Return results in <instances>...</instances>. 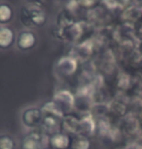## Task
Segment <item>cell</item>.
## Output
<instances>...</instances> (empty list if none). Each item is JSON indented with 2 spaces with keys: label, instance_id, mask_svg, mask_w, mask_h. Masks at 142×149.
<instances>
[{
  "label": "cell",
  "instance_id": "9c48e42d",
  "mask_svg": "<svg viewBox=\"0 0 142 149\" xmlns=\"http://www.w3.org/2000/svg\"><path fill=\"white\" fill-rule=\"evenodd\" d=\"M41 110H42L44 115L55 117L60 120H62L65 115L64 113H63V111L62 110V109L58 107L54 102H49L45 103V104L41 107Z\"/></svg>",
  "mask_w": 142,
  "mask_h": 149
},
{
  "label": "cell",
  "instance_id": "8992f818",
  "mask_svg": "<svg viewBox=\"0 0 142 149\" xmlns=\"http://www.w3.org/2000/svg\"><path fill=\"white\" fill-rule=\"evenodd\" d=\"M79 123L80 120L73 115H64V117L62 119L60 128L66 134H77L79 133Z\"/></svg>",
  "mask_w": 142,
  "mask_h": 149
},
{
  "label": "cell",
  "instance_id": "7a4b0ae2",
  "mask_svg": "<svg viewBox=\"0 0 142 149\" xmlns=\"http://www.w3.org/2000/svg\"><path fill=\"white\" fill-rule=\"evenodd\" d=\"M44 114L41 108L28 107L23 112L21 115V122L26 128L36 129L40 127L41 122L43 120Z\"/></svg>",
  "mask_w": 142,
  "mask_h": 149
},
{
  "label": "cell",
  "instance_id": "5b68a950",
  "mask_svg": "<svg viewBox=\"0 0 142 149\" xmlns=\"http://www.w3.org/2000/svg\"><path fill=\"white\" fill-rule=\"evenodd\" d=\"M60 119L53 116H48V115H44L43 120L41 122L40 129L41 133L45 134L46 136H53V134L60 133V131L62 130L60 128Z\"/></svg>",
  "mask_w": 142,
  "mask_h": 149
},
{
  "label": "cell",
  "instance_id": "ba28073f",
  "mask_svg": "<svg viewBox=\"0 0 142 149\" xmlns=\"http://www.w3.org/2000/svg\"><path fill=\"white\" fill-rule=\"evenodd\" d=\"M15 43V33L10 27H0V49L6 50L12 47Z\"/></svg>",
  "mask_w": 142,
  "mask_h": 149
},
{
  "label": "cell",
  "instance_id": "3957f363",
  "mask_svg": "<svg viewBox=\"0 0 142 149\" xmlns=\"http://www.w3.org/2000/svg\"><path fill=\"white\" fill-rule=\"evenodd\" d=\"M37 43V37L30 30H23L16 38V45L21 51H29L33 49Z\"/></svg>",
  "mask_w": 142,
  "mask_h": 149
},
{
  "label": "cell",
  "instance_id": "7c38bea8",
  "mask_svg": "<svg viewBox=\"0 0 142 149\" xmlns=\"http://www.w3.org/2000/svg\"><path fill=\"white\" fill-rule=\"evenodd\" d=\"M14 16V11L12 7L8 4H0V24L5 26L12 21Z\"/></svg>",
  "mask_w": 142,
  "mask_h": 149
},
{
  "label": "cell",
  "instance_id": "52a82bcc",
  "mask_svg": "<svg viewBox=\"0 0 142 149\" xmlns=\"http://www.w3.org/2000/svg\"><path fill=\"white\" fill-rule=\"evenodd\" d=\"M49 143L53 149H67L70 146L71 139L66 134L60 132L50 136Z\"/></svg>",
  "mask_w": 142,
  "mask_h": 149
},
{
  "label": "cell",
  "instance_id": "5bb4252c",
  "mask_svg": "<svg viewBox=\"0 0 142 149\" xmlns=\"http://www.w3.org/2000/svg\"><path fill=\"white\" fill-rule=\"evenodd\" d=\"M26 1L30 2V3H39V2H41L42 0H26Z\"/></svg>",
  "mask_w": 142,
  "mask_h": 149
},
{
  "label": "cell",
  "instance_id": "4fadbf2b",
  "mask_svg": "<svg viewBox=\"0 0 142 149\" xmlns=\"http://www.w3.org/2000/svg\"><path fill=\"white\" fill-rule=\"evenodd\" d=\"M16 143L12 136L8 134L0 136V149H15Z\"/></svg>",
  "mask_w": 142,
  "mask_h": 149
},
{
  "label": "cell",
  "instance_id": "277c9868",
  "mask_svg": "<svg viewBox=\"0 0 142 149\" xmlns=\"http://www.w3.org/2000/svg\"><path fill=\"white\" fill-rule=\"evenodd\" d=\"M53 102L62 109L63 113L65 114L68 110H70L73 107L74 97L68 91L62 90V91H58L55 95L54 98H53Z\"/></svg>",
  "mask_w": 142,
  "mask_h": 149
},
{
  "label": "cell",
  "instance_id": "8fae6325",
  "mask_svg": "<svg viewBox=\"0 0 142 149\" xmlns=\"http://www.w3.org/2000/svg\"><path fill=\"white\" fill-rule=\"evenodd\" d=\"M70 147L71 149H90L91 140L89 139V137L87 136L77 134L76 136L71 139Z\"/></svg>",
  "mask_w": 142,
  "mask_h": 149
},
{
  "label": "cell",
  "instance_id": "6da1fadb",
  "mask_svg": "<svg viewBox=\"0 0 142 149\" xmlns=\"http://www.w3.org/2000/svg\"><path fill=\"white\" fill-rule=\"evenodd\" d=\"M50 136L41 132H31L24 137L21 149H46L50 145Z\"/></svg>",
  "mask_w": 142,
  "mask_h": 149
},
{
  "label": "cell",
  "instance_id": "30bf717a",
  "mask_svg": "<svg viewBox=\"0 0 142 149\" xmlns=\"http://www.w3.org/2000/svg\"><path fill=\"white\" fill-rule=\"evenodd\" d=\"M96 129V124H94L93 118L91 116H86L83 119L80 120L79 123V133L84 136H90L94 132Z\"/></svg>",
  "mask_w": 142,
  "mask_h": 149
}]
</instances>
